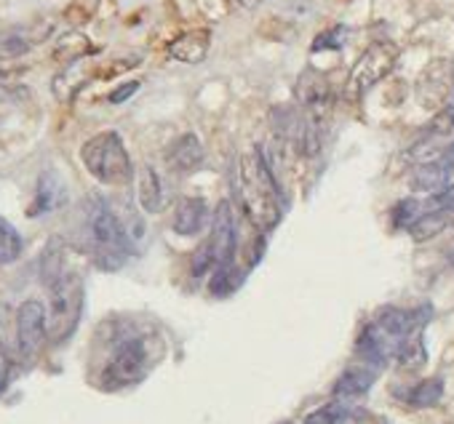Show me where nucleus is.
Wrapping results in <instances>:
<instances>
[{"mask_svg": "<svg viewBox=\"0 0 454 424\" xmlns=\"http://www.w3.org/2000/svg\"><path fill=\"white\" fill-rule=\"evenodd\" d=\"M6 382H9V352L4 347V339H0V392H4Z\"/></svg>", "mask_w": 454, "mask_h": 424, "instance_id": "473e14b6", "label": "nucleus"}, {"mask_svg": "<svg viewBox=\"0 0 454 424\" xmlns=\"http://www.w3.org/2000/svg\"><path fill=\"white\" fill-rule=\"evenodd\" d=\"M20 75H22V70H17V67H6L4 62H0V86H9V83H14Z\"/></svg>", "mask_w": 454, "mask_h": 424, "instance_id": "72a5a7b5", "label": "nucleus"}, {"mask_svg": "<svg viewBox=\"0 0 454 424\" xmlns=\"http://www.w3.org/2000/svg\"><path fill=\"white\" fill-rule=\"evenodd\" d=\"M139 91V81H129V83H123V86H118L107 99L113 102V104H123L131 94H137Z\"/></svg>", "mask_w": 454, "mask_h": 424, "instance_id": "2f4dec72", "label": "nucleus"}, {"mask_svg": "<svg viewBox=\"0 0 454 424\" xmlns=\"http://www.w3.org/2000/svg\"><path fill=\"white\" fill-rule=\"evenodd\" d=\"M236 192H239L244 214L249 217V222L257 230L268 233L281 222V217H284V192H281L276 171H273V166H270L262 147H257L254 152L241 155Z\"/></svg>", "mask_w": 454, "mask_h": 424, "instance_id": "f257e3e1", "label": "nucleus"}, {"mask_svg": "<svg viewBox=\"0 0 454 424\" xmlns=\"http://www.w3.org/2000/svg\"><path fill=\"white\" fill-rule=\"evenodd\" d=\"M430 78H433V75H425V78H422V86H419V91H425V86L430 83ZM435 91H438V99H443L449 89H441V86H435Z\"/></svg>", "mask_w": 454, "mask_h": 424, "instance_id": "c9c22d12", "label": "nucleus"}, {"mask_svg": "<svg viewBox=\"0 0 454 424\" xmlns=\"http://www.w3.org/2000/svg\"><path fill=\"white\" fill-rule=\"evenodd\" d=\"M430 320V305L417 307V310H401V307H385L380 310V315L374 318V323L393 336L395 342L406 339L414 331H422V326Z\"/></svg>", "mask_w": 454, "mask_h": 424, "instance_id": "9d476101", "label": "nucleus"}, {"mask_svg": "<svg viewBox=\"0 0 454 424\" xmlns=\"http://www.w3.org/2000/svg\"><path fill=\"white\" fill-rule=\"evenodd\" d=\"M91 78V70L83 65V59L81 62H73V65H67V70L65 73H59L57 78H54V94H57V99H62V102H70L83 86H86V81Z\"/></svg>", "mask_w": 454, "mask_h": 424, "instance_id": "a211bd4d", "label": "nucleus"}, {"mask_svg": "<svg viewBox=\"0 0 454 424\" xmlns=\"http://www.w3.org/2000/svg\"><path fill=\"white\" fill-rule=\"evenodd\" d=\"M398 62V46L390 41H380L372 43L356 62V67L348 75L345 83V96L348 99H361L369 89H374L382 78H387L393 73Z\"/></svg>", "mask_w": 454, "mask_h": 424, "instance_id": "39448f33", "label": "nucleus"}, {"mask_svg": "<svg viewBox=\"0 0 454 424\" xmlns=\"http://www.w3.org/2000/svg\"><path fill=\"white\" fill-rule=\"evenodd\" d=\"M86 222L94 241V257L102 270H118L131 254V238L121 225L113 205L94 195L86 205Z\"/></svg>", "mask_w": 454, "mask_h": 424, "instance_id": "f03ea898", "label": "nucleus"}, {"mask_svg": "<svg viewBox=\"0 0 454 424\" xmlns=\"http://www.w3.org/2000/svg\"><path fill=\"white\" fill-rule=\"evenodd\" d=\"M427 360V350H425V342H422V331H414L409 334L406 339L398 342L395 347V363L406 371H417L422 368Z\"/></svg>", "mask_w": 454, "mask_h": 424, "instance_id": "6ab92c4d", "label": "nucleus"}, {"mask_svg": "<svg viewBox=\"0 0 454 424\" xmlns=\"http://www.w3.org/2000/svg\"><path fill=\"white\" fill-rule=\"evenodd\" d=\"M49 336V312L38 299H27L17 312V344L20 352L33 360Z\"/></svg>", "mask_w": 454, "mask_h": 424, "instance_id": "6e6552de", "label": "nucleus"}, {"mask_svg": "<svg viewBox=\"0 0 454 424\" xmlns=\"http://www.w3.org/2000/svg\"><path fill=\"white\" fill-rule=\"evenodd\" d=\"M425 214L427 211H433V214H449V211H454V184L443 187L438 195H433L425 205Z\"/></svg>", "mask_w": 454, "mask_h": 424, "instance_id": "c85d7f7f", "label": "nucleus"}, {"mask_svg": "<svg viewBox=\"0 0 454 424\" xmlns=\"http://www.w3.org/2000/svg\"><path fill=\"white\" fill-rule=\"evenodd\" d=\"M81 158H83V166L89 168V173L94 179H99L102 184H126L134 176L131 158L123 147V139L115 131L91 136L83 144Z\"/></svg>", "mask_w": 454, "mask_h": 424, "instance_id": "7ed1b4c3", "label": "nucleus"}, {"mask_svg": "<svg viewBox=\"0 0 454 424\" xmlns=\"http://www.w3.org/2000/svg\"><path fill=\"white\" fill-rule=\"evenodd\" d=\"M438 163H441L443 168H449V171L454 168V142H451L449 147H443V155H441V160H438Z\"/></svg>", "mask_w": 454, "mask_h": 424, "instance_id": "f704fd0d", "label": "nucleus"}, {"mask_svg": "<svg viewBox=\"0 0 454 424\" xmlns=\"http://www.w3.org/2000/svg\"><path fill=\"white\" fill-rule=\"evenodd\" d=\"M345 38H348V27L337 25V27H332V30L321 33V35L313 41V51H324V49H340V46L345 43Z\"/></svg>", "mask_w": 454, "mask_h": 424, "instance_id": "c756f323", "label": "nucleus"}, {"mask_svg": "<svg viewBox=\"0 0 454 424\" xmlns=\"http://www.w3.org/2000/svg\"><path fill=\"white\" fill-rule=\"evenodd\" d=\"M211 254L216 267H231L233 257L239 251V227H236V217H233V205L231 200H222L214 211L211 220Z\"/></svg>", "mask_w": 454, "mask_h": 424, "instance_id": "1a4fd4ad", "label": "nucleus"}, {"mask_svg": "<svg viewBox=\"0 0 454 424\" xmlns=\"http://www.w3.org/2000/svg\"><path fill=\"white\" fill-rule=\"evenodd\" d=\"M241 4H244L247 9H257V4H260V0H241Z\"/></svg>", "mask_w": 454, "mask_h": 424, "instance_id": "e433bc0d", "label": "nucleus"}, {"mask_svg": "<svg viewBox=\"0 0 454 424\" xmlns=\"http://www.w3.org/2000/svg\"><path fill=\"white\" fill-rule=\"evenodd\" d=\"M374 382H377V374L372 366H356V368H348L337 376L332 395H334V400H353V397L366 395Z\"/></svg>", "mask_w": 454, "mask_h": 424, "instance_id": "4468645a", "label": "nucleus"}, {"mask_svg": "<svg viewBox=\"0 0 454 424\" xmlns=\"http://www.w3.org/2000/svg\"><path fill=\"white\" fill-rule=\"evenodd\" d=\"M208 49H211V33H208V30H190V33H182L179 38L171 41L168 54H171V59H176V62L198 65V62L206 59Z\"/></svg>", "mask_w": 454, "mask_h": 424, "instance_id": "ddd939ff", "label": "nucleus"}, {"mask_svg": "<svg viewBox=\"0 0 454 424\" xmlns=\"http://www.w3.org/2000/svg\"><path fill=\"white\" fill-rule=\"evenodd\" d=\"M422 214H425V208H422L417 200H401V203H395V208H393L390 222H393V227H406V230H409Z\"/></svg>", "mask_w": 454, "mask_h": 424, "instance_id": "bb28decb", "label": "nucleus"}, {"mask_svg": "<svg viewBox=\"0 0 454 424\" xmlns=\"http://www.w3.org/2000/svg\"><path fill=\"white\" fill-rule=\"evenodd\" d=\"M91 51H94V46L89 43L86 35H81V33H67V35L59 38V43H57V49H54V57H57L59 62H65V65H73V62L86 59Z\"/></svg>", "mask_w": 454, "mask_h": 424, "instance_id": "4be33fe9", "label": "nucleus"}, {"mask_svg": "<svg viewBox=\"0 0 454 424\" xmlns=\"http://www.w3.org/2000/svg\"><path fill=\"white\" fill-rule=\"evenodd\" d=\"M59 203V181L54 179V173H43L38 181V195H35V205L30 208V217L46 214V211L57 208Z\"/></svg>", "mask_w": 454, "mask_h": 424, "instance_id": "5701e85b", "label": "nucleus"}, {"mask_svg": "<svg viewBox=\"0 0 454 424\" xmlns=\"http://www.w3.org/2000/svg\"><path fill=\"white\" fill-rule=\"evenodd\" d=\"M449 262H451V265H454V251H451V254H449Z\"/></svg>", "mask_w": 454, "mask_h": 424, "instance_id": "4c0bfd02", "label": "nucleus"}, {"mask_svg": "<svg viewBox=\"0 0 454 424\" xmlns=\"http://www.w3.org/2000/svg\"><path fill=\"white\" fill-rule=\"evenodd\" d=\"M454 131V107L446 104L443 110L435 112V118L427 123V134L430 136H449Z\"/></svg>", "mask_w": 454, "mask_h": 424, "instance_id": "cd10ccee", "label": "nucleus"}, {"mask_svg": "<svg viewBox=\"0 0 454 424\" xmlns=\"http://www.w3.org/2000/svg\"><path fill=\"white\" fill-rule=\"evenodd\" d=\"M41 38L25 30H0V62H12L25 57Z\"/></svg>", "mask_w": 454, "mask_h": 424, "instance_id": "aec40b11", "label": "nucleus"}, {"mask_svg": "<svg viewBox=\"0 0 454 424\" xmlns=\"http://www.w3.org/2000/svg\"><path fill=\"white\" fill-rule=\"evenodd\" d=\"M364 413L353 405H348L345 400H332L316 411H310L305 416V424H356L361 421Z\"/></svg>", "mask_w": 454, "mask_h": 424, "instance_id": "dca6fc26", "label": "nucleus"}, {"mask_svg": "<svg viewBox=\"0 0 454 424\" xmlns=\"http://www.w3.org/2000/svg\"><path fill=\"white\" fill-rule=\"evenodd\" d=\"M294 96H297V104L302 107V112L316 120V123H326L329 112H332V104H334V94H332V86L326 81V75H321L318 70H305L294 86Z\"/></svg>", "mask_w": 454, "mask_h": 424, "instance_id": "0eeeda50", "label": "nucleus"}, {"mask_svg": "<svg viewBox=\"0 0 454 424\" xmlns=\"http://www.w3.org/2000/svg\"><path fill=\"white\" fill-rule=\"evenodd\" d=\"M208 222V208L203 197H184L174 211V233L179 235H198Z\"/></svg>", "mask_w": 454, "mask_h": 424, "instance_id": "2eb2a0df", "label": "nucleus"}, {"mask_svg": "<svg viewBox=\"0 0 454 424\" xmlns=\"http://www.w3.org/2000/svg\"><path fill=\"white\" fill-rule=\"evenodd\" d=\"M22 254V235L6 222L0 220V265H12Z\"/></svg>", "mask_w": 454, "mask_h": 424, "instance_id": "393cba45", "label": "nucleus"}, {"mask_svg": "<svg viewBox=\"0 0 454 424\" xmlns=\"http://www.w3.org/2000/svg\"><path fill=\"white\" fill-rule=\"evenodd\" d=\"M441 395H443V382L441 379H425L417 387H411L409 403L414 408H430V405H435L441 400Z\"/></svg>", "mask_w": 454, "mask_h": 424, "instance_id": "a878e982", "label": "nucleus"}, {"mask_svg": "<svg viewBox=\"0 0 454 424\" xmlns=\"http://www.w3.org/2000/svg\"><path fill=\"white\" fill-rule=\"evenodd\" d=\"M145 371H147V347L142 339L131 336L115 347V352L105 368V382L110 387H126V384H134L137 379H142Z\"/></svg>", "mask_w": 454, "mask_h": 424, "instance_id": "423d86ee", "label": "nucleus"}, {"mask_svg": "<svg viewBox=\"0 0 454 424\" xmlns=\"http://www.w3.org/2000/svg\"><path fill=\"white\" fill-rule=\"evenodd\" d=\"M166 163L174 173H192L203 166V144L195 134H184L179 136L168 152H166Z\"/></svg>", "mask_w": 454, "mask_h": 424, "instance_id": "f8f14e48", "label": "nucleus"}, {"mask_svg": "<svg viewBox=\"0 0 454 424\" xmlns=\"http://www.w3.org/2000/svg\"><path fill=\"white\" fill-rule=\"evenodd\" d=\"M190 267H192L190 273H192L195 278H200V275H206L211 267H216V262H214V254H211V246H208V243H206L200 251H195V257H192V265H190Z\"/></svg>", "mask_w": 454, "mask_h": 424, "instance_id": "7c9ffc66", "label": "nucleus"}, {"mask_svg": "<svg viewBox=\"0 0 454 424\" xmlns=\"http://www.w3.org/2000/svg\"><path fill=\"white\" fill-rule=\"evenodd\" d=\"M137 195H139V205H142L145 214H158V211L163 208V189H160V179H158L153 166H145L139 171Z\"/></svg>", "mask_w": 454, "mask_h": 424, "instance_id": "f3484780", "label": "nucleus"}, {"mask_svg": "<svg viewBox=\"0 0 454 424\" xmlns=\"http://www.w3.org/2000/svg\"><path fill=\"white\" fill-rule=\"evenodd\" d=\"M446 214H433V211H427V214H422L411 227H409V235H411V241H417V243H425V241H433L438 233H443L446 230Z\"/></svg>", "mask_w": 454, "mask_h": 424, "instance_id": "b1692460", "label": "nucleus"}, {"mask_svg": "<svg viewBox=\"0 0 454 424\" xmlns=\"http://www.w3.org/2000/svg\"><path fill=\"white\" fill-rule=\"evenodd\" d=\"M395 347H398V342L393 336H387L377 323H369L356 342V355L366 366L382 368L390 358H395Z\"/></svg>", "mask_w": 454, "mask_h": 424, "instance_id": "9b49d317", "label": "nucleus"}, {"mask_svg": "<svg viewBox=\"0 0 454 424\" xmlns=\"http://www.w3.org/2000/svg\"><path fill=\"white\" fill-rule=\"evenodd\" d=\"M49 294H51V307H49V336L51 342H65L78 320H81V310H83V281L78 273L65 270L54 283H49Z\"/></svg>", "mask_w": 454, "mask_h": 424, "instance_id": "20e7f679", "label": "nucleus"}, {"mask_svg": "<svg viewBox=\"0 0 454 424\" xmlns=\"http://www.w3.org/2000/svg\"><path fill=\"white\" fill-rule=\"evenodd\" d=\"M446 179H449V168H443L438 160L435 163H425V166L414 168L411 189H417V192H435V189L446 187Z\"/></svg>", "mask_w": 454, "mask_h": 424, "instance_id": "412c9836", "label": "nucleus"}, {"mask_svg": "<svg viewBox=\"0 0 454 424\" xmlns=\"http://www.w3.org/2000/svg\"><path fill=\"white\" fill-rule=\"evenodd\" d=\"M356 424H361V421H356Z\"/></svg>", "mask_w": 454, "mask_h": 424, "instance_id": "58836bf2", "label": "nucleus"}]
</instances>
